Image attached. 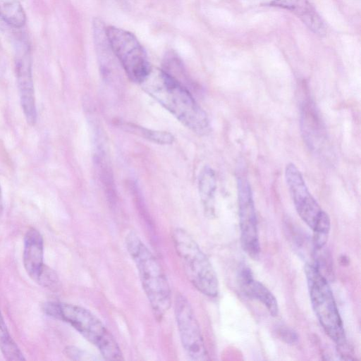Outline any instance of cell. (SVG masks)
<instances>
[{"label": "cell", "mask_w": 361, "mask_h": 361, "mask_svg": "<svg viewBox=\"0 0 361 361\" xmlns=\"http://www.w3.org/2000/svg\"><path fill=\"white\" fill-rule=\"evenodd\" d=\"M154 100L195 133L205 135L210 132L205 111L188 90L164 69L152 67L140 84Z\"/></svg>", "instance_id": "6da1fadb"}, {"label": "cell", "mask_w": 361, "mask_h": 361, "mask_svg": "<svg viewBox=\"0 0 361 361\" xmlns=\"http://www.w3.org/2000/svg\"><path fill=\"white\" fill-rule=\"evenodd\" d=\"M126 250L137 268L140 282L157 320L161 321L171 305V291L157 257L134 232L125 239Z\"/></svg>", "instance_id": "7a4b0ae2"}, {"label": "cell", "mask_w": 361, "mask_h": 361, "mask_svg": "<svg viewBox=\"0 0 361 361\" xmlns=\"http://www.w3.org/2000/svg\"><path fill=\"white\" fill-rule=\"evenodd\" d=\"M175 250L185 272L193 286L201 293L214 298L219 293V281L209 258L192 235L185 229L176 228L172 233Z\"/></svg>", "instance_id": "3957f363"}, {"label": "cell", "mask_w": 361, "mask_h": 361, "mask_svg": "<svg viewBox=\"0 0 361 361\" xmlns=\"http://www.w3.org/2000/svg\"><path fill=\"white\" fill-rule=\"evenodd\" d=\"M305 274L312 306L322 327L338 348L346 345L343 322L328 280L314 264H307Z\"/></svg>", "instance_id": "277c9868"}, {"label": "cell", "mask_w": 361, "mask_h": 361, "mask_svg": "<svg viewBox=\"0 0 361 361\" xmlns=\"http://www.w3.org/2000/svg\"><path fill=\"white\" fill-rule=\"evenodd\" d=\"M57 319L70 324L98 349L104 359H123L121 350L113 335L90 310L77 305L59 302Z\"/></svg>", "instance_id": "5b68a950"}, {"label": "cell", "mask_w": 361, "mask_h": 361, "mask_svg": "<svg viewBox=\"0 0 361 361\" xmlns=\"http://www.w3.org/2000/svg\"><path fill=\"white\" fill-rule=\"evenodd\" d=\"M106 34L128 78L140 84L152 68L143 47L133 33L124 29L109 26L106 27Z\"/></svg>", "instance_id": "8992f818"}, {"label": "cell", "mask_w": 361, "mask_h": 361, "mask_svg": "<svg viewBox=\"0 0 361 361\" xmlns=\"http://www.w3.org/2000/svg\"><path fill=\"white\" fill-rule=\"evenodd\" d=\"M175 318L182 346L192 360H206L208 354L200 325L188 299L177 293L174 299Z\"/></svg>", "instance_id": "52a82bcc"}, {"label": "cell", "mask_w": 361, "mask_h": 361, "mask_svg": "<svg viewBox=\"0 0 361 361\" xmlns=\"http://www.w3.org/2000/svg\"><path fill=\"white\" fill-rule=\"evenodd\" d=\"M237 188L242 247L251 258L257 259L260 253L257 219L252 188L245 175L238 176Z\"/></svg>", "instance_id": "ba28073f"}, {"label": "cell", "mask_w": 361, "mask_h": 361, "mask_svg": "<svg viewBox=\"0 0 361 361\" xmlns=\"http://www.w3.org/2000/svg\"><path fill=\"white\" fill-rule=\"evenodd\" d=\"M285 179L298 214L313 229L324 211L309 191L301 172L294 164L286 165Z\"/></svg>", "instance_id": "9c48e42d"}, {"label": "cell", "mask_w": 361, "mask_h": 361, "mask_svg": "<svg viewBox=\"0 0 361 361\" xmlns=\"http://www.w3.org/2000/svg\"><path fill=\"white\" fill-rule=\"evenodd\" d=\"M16 72L20 102L27 123L35 125L37 111L32 75V59L29 44L26 42L17 44Z\"/></svg>", "instance_id": "30bf717a"}, {"label": "cell", "mask_w": 361, "mask_h": 361, "mask_svg": "<svg viewBox=\"0 0 361 361\" xmlns=\"http://www.w3.org/2000/svg\"><path fill=\"white\" fill-rule=\"evenodd\" d=\"M43 238L35 228L28 230L24 238L23 264L29 276L37 281L44 267Z\"/></svg>", "instance_id": "8fae6325"}, {"label": "cell", "mask_w": 361, "mask_h": 361, "mask_svg": "<svg viewBox=\"0 0 361 361\" xmlns=\"http://www.w3.org/2000/svg\"><path fill=\"white\" fill-rule=\"evenodd\" d=\"M240 283L243 291L250 297L262 302L271 316L278 315L279 305L276 298L264 285L254 279L248 268L242 269Z\"/></svg>", "instance_id": "7c38bea8"}, {"label": "cell", "mask_w": 361, "mask_h": 361, "mask_svg": "<svg viewBox=\"0 0 361 361\" xmlns=\"http://www.w3.org/2000/svg\"><path fill=\"white\" fill-rule=\"evenodd\" d=\"M271 5L294 13L315 33L322 35L325 31L322 19L307 0H274Z\"/></svg>", "instance_id": "4fadbf2b"}, {"label": "cell", "mask_w": 361, "mask_h": 361, "mask_svg": "<svg viewBox=\"0 0 361 361\" xmlns=\"http://www.w3.org/2000/svg\"><path fill=\"white\" fill-rule=\"evenodd\" d=\"M198 190L204 214L208 218H214L216 214V177L210 166H206L201 170L198 178Z\"/></svg>", "instance_id": "5bb4252c"}, {"label": "cell", "mask_w": 361, "mask_h": 361, "mask_svg": "<svg viewBox=\"0 0 361 361\" xmlns=\"http://www.w3.org/2000/svg\"><path fill=\"white\" fill-rule=\"evenodd\" d=\"M0 18L14 28L22 27L26 21L24 9L18 0H0Z\"/></svg>", "instance_id": "9a60e30c"}, {"label": "cell", "mask_w": 361, "mask_h": 361, "mask_svg": "<svg viewBox=\"0 0 361 361\" xmlns=\"http://www.w3.org/2000/svg\"><path fill=\"white\" fill-rule=\"evenodd\" d=\"M0 349L8 360H24L23 353L12 339L0 312Z\"/></svg>", "instance_id": "2e32d148"}, {"label": "cell", "mask_w": 361, "mask_h": 361, "mask_svg": "<svg viewBox=\"0 0 361 361\" xmlns=\"http://www.w3.org/2000/svg\"><path fill=\"white\" fill-rule=\"evenodd\" d=\"M124 127L128 131L159 145H170L174 140L173 135L168 132L153 130L131 123H127Z\"/></svg>", "instance_id": "e0dca14e"}, {"label": "cell", "mask_w": 361, "mask_h": 361, "mask_svg": "<svg viewBox=\"0 0 361 361\" xmlns=\"http://www.w3.org/2000/svg\"><path fill=\"white\" fill-rule=\"evenodd\" d=\"M330 228V218L328 214L324 212L312 229L314 249H320L325 247L328 240Z\"/></svg>", "instance_id": "ac0fdd59"}, {"label": "cell", "mask_w": 361, "mask_h": 361, "mask_svg": "<svg viewBox=\"0 0 361 361\" xmlns=\"http://www.w3.org/2000/svg\"><path fill=\"white\" fill-rule=\"evenodd\" d=\"M314 267L328 281L333 277L332 261L330 254L325 247L320 249H314Z\"/></svg>", "instance_id": "d6986e66"}, {"label": "cell", "mask_w": 361, "mask_h": 361, "mask_svg": "<svg viewBox=\"0 0 361 361\" xmlns=\"http://www.w3.org/2000/svg\"><path fill=\"white\" fill-rule=\"evenodd\" d=\"M37 282L45 287L55 288L57 286L59 280L55 272L44 265Z\"/></svg>", "instance_id": "ffe728a7"}, {"label": "cell", "mask_w": 361, "mask_h": 361, "mask_svg": "<svg viewBox=\"0 0 361 361\" xmlns=\"http://www.w3.org/2000/svg\"><path fill=\"white\" fill-rule=\"evenodd\" d=\"M64 353L68 357L75 360H92L97 359L94 358L88 353L73 346L67 347L64 350Z\"/></svg>", "instance_id": "44dd1931"}, {"label": "cell", "mask_w": 361, "mask_h": 361, "mask_svg": "<svg viewBox=\"0 0 361 361\" xmlns=\"http://www.w3.org/2000/svg\"><path fill=\"white\" fill-rule=\"evenodd\" d=\"M276 334L281 341L288 344L295 343L298 341L297 334L287 326H281L277 328Z\"/></svg>", "instance_id": "7402d4cb"}]
</instances>
